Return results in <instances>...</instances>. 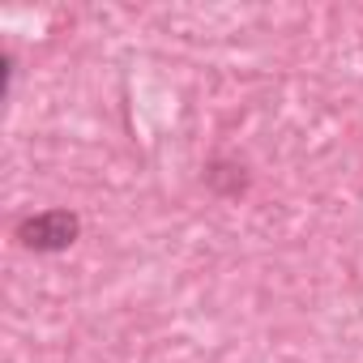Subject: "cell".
<instances>
[{
	"label": "cell",
	"mask_w": 363,
	"mask_h": 363,
	"mask_svg": "<svg viewBox=\"0 0 363 363\" xmlns=\"http://www.w3.org/2000/svg\"><path fill=\"white\" fill-rule=\"evenodd\" d=\"M13 235H18V244H22L26 252L56 257V252H69V248L77 244V235H82V218H77L73 210L56 206V210H39V214L22 218Z\"/></svg>",
	"instance_id": "obj_1"
},
{
	"label": "cell",
	"mask_w": 363,
	"mask_h": 363,
	"mask_svg": "<svg viewBox=\"0 0 363 363\" xmlns=\"http://www.w3.org/2000/svg\"><path fill=\"white\" fill-rule=\"evenodd\" d=\"M206 184H210L214 193H223V197H240V193L248 189V175H244V167H240V162L214 158V162L206 167Z\"/></svg>",
	"instance_id": "obj_2"
}]
</instances>
